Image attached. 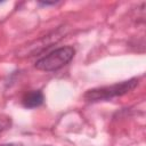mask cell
Wrapping results in <instances>:
<instances>
[{
    "label": "cell",
    "mask_w": 146,
    "mask_h": 146,
    "mask_svg": "<svg viewBox=\"0 0 146 146\" xmlns=\"http://www.w3.org/2000/svg\"><path fill=\"white\" fill-rule=\"evenodd\" d=\"M1 146H23L22 144H17V143H10V144H3Z\"/></svg>",
    "instance_id": "52a82bcc"
},
{
    "label": "cell",
    "mask_w": 146,
    "mask_h": 146,
    "mask_svg": "<svg viewBox=\"0 0 146 146\" xmlns=\"http://www.w3.org/2000/svg\"><path fill=\"white\" fill-rule=\"evenodd\" d=\"M11 127V117L6 114H0V135Z\"/></svg>",
    "instance_id": "5b68a950"
},
{
    "label": "cell",
    "mask_w": 146,
    "mask_h": 146,
    "mask_svg": "<svg viewBox=\"0 0 146 146\" xmlns=\"http://www.w3.org/2000/svg\"><path fill=\"white\" fill-rule=\"evenodd\" d=\"M75 50L71 46L60 47L58 49H55L50 54L46 55L44 57L40 58L35 63V68L40 71L51 72L59 70L60 67L65 66L67 63L71 62V59L74 57Z\"/></svg>",
    "instance_id": "7a4b0ae2"
},
{
    "label": "cell",
    "mask_w": 146,
    "mask_h": 146,
    "mask_svg": "<svg viewBox=\"0 0 146 146\" xmlns=\"http://www.w3.org/2000/svg\"><path fill=\"white\" fill-rule=\"evenodd\" d=\"M43 100H44V97H43L42 91L31 90L24 95L22 103H23L24 107H26V108H34V107H39L40 105H42Z\"/></svg>",
    "instance_id": "277c9868"
},
{
    "label": "cell",
    "mask_w": 146,
    "mask_h": 146,
    "mask_svg": "<svg viewBox=\"0 0 146 146\" xmlns=\"http://www.w3.org/2000/svg\"><path fill=\"white\" fill-rule=\"evenodd\" d=\"M64 33L65 32H63V29H58L57 31L48 34L47 36H43L42 39L34 41L33 43H31L29 46L23 47L18 52L19 55H17V56H32L34 54H38V52L49 48L52 43H56L64 35Z\"/></svg>",
    "instance_id": "3957f363"
},
{
    "label": "cell",
    "mask_w": 146,
    "mask_h": 146,
    "mask_svg": "<svg viewBox=\"0 0 146 146\" xmlns=\"http://www.w3.org/2000/svg\"><path fill=\"white\" fill-rule=\"evenodd\" d=\"M41 5H44V6H49V5H55L57 3V1H52V2H47V1H40Z\"/></svg>",
    "instance_id": "8992f818"
},
{
    "label": "cell",
    "mask_w": 146,
    "mask_h": 146,
    "mask_svg": "<svg viewBox=\"0 0 146 146\" xmlns=\"http://www.w3.org/2000/svg\"><path fill=\"white\" fill-rule=\"evenodd\" d=\"M138 86V80L136 78L112 84V86H105L99 88H94L88 90L84 94V99L88 102H98V100H107L113 97L123 96L131 90H133Z\"/></svg>",
    "instance_id": "6da1fadb"
}]
</instances>
